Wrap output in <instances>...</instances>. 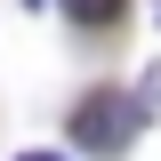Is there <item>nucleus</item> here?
Returning a JSON list of instances; mask_svg holds the SVG:
<instances>
[{
    "mask_svg": "<svg viewBox=\"0 0 161 161\" xmlns=\"http://www.w3.org/2000/svg\"><path fill=\"white\" fill-rule=\"evenodd\" d=\"M137 121H145V113H137L129 97L97 89V97H89V105L73 113V145H89V153H121V145L137 137Z\"/></svg>",
    "mask_w": 161,
    "mask_h": 161,
    "instance_id": "obj_1",
    "label": "nucleus"
},
{
    "mask_svg": "<svg viewBox=\"0 0 161 161\" xmlns=\"http://www.w3.org/2000/svg\"><path fill=\"white\" fill-rule=\"evenodd\" d=\"M24 161H64V153H24Z\"/></svg>",
    "mask_w": 161,
    "mask_h": 161,
    "instance_id": "obj_3",
    "label": "nucleus"
},
{
    "mask_svg": "<svg viewBox=\"0 0 161 161\" xmlns=\"http://www.w3.org/2000/svg\"><path fill=\"white\" fill-rule=\"evenodd\" d=\"M64 16L97 32V24H113V16H121V0H64Z\"/></svg>",
    "mask_w": 161,
    "mask_h": 161,
    "instance_id": "obj_2",
    "label": "nucleus"
}]
</instances>
